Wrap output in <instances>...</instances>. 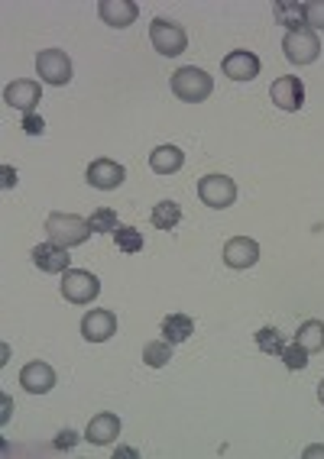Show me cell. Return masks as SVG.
<instances>
[{
    "label": "cell",
    "instance_id": "obj_1",
    "mask_svg": "<svg viewBox=\"0 0 324 459\" xmlns=\"http://www.w3.org/2000/svg\"><path fill=\"white\" fill-rule=\"evenodd\" d=\"M45 233H49V243L72 249V246H81L94 230H91V223L85 221V217H78V213H49Z\"/></svg>",
    "mask_w": 324,
    "mask_h": 459
},
{
    "label": "cell",
    "instance_id": "obj_2",
    "mask_svg": "<svg viewBox=\"0 0 324 459\" xmlns=\"http://www.w3.org/2000/svg\"><path fill=\"white\" fill-rule=\"evenodd\" d=\"M211 91H215V81L207 75L205 68H195V65H185L172 75V94L185 104H201V101L211 98Z\"/></svg>",
    "mask_w": 324,
    "mask_h": 459
},
{
    "label": "cell",
    "instance_id": "obj_3",
    "mask_svg": "<svg viewBox=\"0 0 324 459\" xmlns=\"http://www.w3.org/2000/svg\"><path fill=\"white\" fill-rule=\"evenodd\" d=\"M150 43H153V49L159 55L175 59V55H182L189 49V33H185L175 20L156 17L153 23H150Z\"/></svg>",
    "mask_w": 324,
    "mask_h": 459
},
{
    "label": "cell",
    "instance_id": "obj_4",
    "mask_svg": "<svg viewBox=\"0 0 324 459\" xmlns=\"http://www.w3.org/2000/svg\"><path fill=\"white\" fill-rule=\"evenodd\" d=\"M282 49H286V59L292 65H312L321 55V43H318L315 29H288L286 39H282Z\"/></svg>",
    "mask_w": 324,
    "mask_h": 459
},
{
    "label": "cell",
    "instance_id": "obj_5",
    "mask_svg": "<svg viewBox=\"0 0 324 459\" xmlns=\"http://www.w3.org/2000/svg\"><path fill=\"white\" fill-rule=\"evenodd\" d=\"M62 294L65 301H72V304H91V301L101 294L98 275L85 272V269H69V272L62 275Z\"/></svg>",
    "mask_w": 324,
    "mask_h": 459
},
{
    "label": "cell",
    "instance_id": "obj_6",
    "mask_svg": "<svg viewBox=\"0 0 324 459\" xmlns=\"http://www.w3.org/2000/svg\"><path fill=\"white\" fill-rule=\"evenodd\" d=\"M36 71H39V81L62 88V85L72 81V59H69L62 49H45L36 59Z\"/></svg>",
    "mask_w": 324,
    "mask_h": 459
},
{
    "label": "cell",
    "instance_id": "obj_7",
    "mask_svg": "<svg viewBox=\"0 0 324 459\" xmlns=\"http://www.w3.org/2000/svg\"><path fill=\"white\" fill-rule=\"evenodd\" d=\"M198 197L207 204V207H215V211H224V207H231V204L237 201L234 178H227V175H205L198 181Z\"/></svg>",
    "mask_w": 324,
    "mask_h": 459
},
{
    "label": "cell",
    "instance_id": "obj_8",
    "mask_svg": "<svg viewBox=\"0 0 324 459\" xmlns=\"http://www.w3.org/2000/svg\"><path fill=\"white\" fill-rule=\"evenodd\" d=\"M270 98L272 104L279 107V110H286V114H298V110L305 107V85H302L296 75H282V78L272 81Z\"/></svg>",
    "mask_w": 324,
    "mask_h": 459
},
{
    "label": "cell",
    "instance_id": "obj_9",
    "mask_svg": "<svg viewBox=\"0 0 324 459\" xmlns=\"http://www.w3.org/2000/svg\"><path fill=\"white\" fill-rule=\"evenodd\" d=\"M4 101H7L13 110L20 114H33L43 101V88H39V81H29V78H17L10 81L7 91H4Z\"/></svg>",
    "mask_w": 324,
    "mask_h": 459
},
{
    "label": "cell",
    "instance_id": "obj_10",
    "mask_svg": "<svg viewBox=\"0 0 324 459\" xmlns=\"http://www.w3.org/2000/svg\"><path fill=\"white\" fill-rule=\"evenodd\" d=\"M85 178H88V185L98 188V191H114V188L124 185L126 168L114 159H94L88 165V172H85Z\"/></svg>",
    "mask_w": 324,
    "mask_h": 459
},
{
    "label": "cell",
    "instance_id": "obj_11",
    "mask_svg": "<svg viewBox=\"0 0 324 459\" xmlns=\"http://www.w3.org/2000/svg\"><path fill=\"white\" fill-rule=\"evenodd\" d=\"M114 334H117V314L114 310H88L81 318V336L88 343H104Z\"/></svg>",
    "mask_w": 324,
    "mask_h": 459
},
{
    "label": "cell",
    "instance_id": "obj_12",
    "mask_svg": "<svg viewBox=\"0 0 324 459\" xmlns=\"http://www.w3.org/2000/svg\"><path fill=\"white\" fill-rule=\"evenodd\" d=\"M260 262V246L250 237H234L224 243V265L227 269H253Z\"/></svg>",
    "mask_w": 324,
    "mask_h": 459
},
{
    "label": "cell",
    "instance_id": "obj_13",
    "mask_svg": "<svg viewBox=\"0 0 324 459\" xmlns=\"http://www.w3.org/2000/svg\"><path fill=\"white\" fill-rule=\"evenodd\" d=\"M33 262L39 265V272L65 275V272H69V265H72V256H69V249H65V246H55V243H39V246L33 249Z\"/></svg>",
    "mask_w": 324,
    "mask_h": 459
},
{
    "label": "cell",
    "instance_id": "obj_14",
    "mask_svg": "<svg viewBox=\"0 0 324 459\" xmlns=\"http://www.w3.org/2000/svg\"><path fill=\"white\" fill-rule=\"evenodd\" d=\"M98 13H101V20H104L108 27L126 29L130 23H136V17H140V7H136L134 0H101Z\"/></svg>",
    "mask_w": 324,
    "mask_h": 459
},
{
    "label": "cell",
    "instance_id": "obj_15",
    "mask_svg": "<svg viewBox=\"0 0 324 459\" xmlns=\"http://www.w3.org/2000/svg\"><path fill=\"white\" fill-rule=\"evenodd\" d=\"M20 385L29 391V395H45V391H53L55 385V372L49 362H29L23 366L20 372Z\"/></svg>",
    "mask_w": 324,
    "mask_h": 459
},
{
    "label": "cell",
    "instance_id": "obj_16",
    "mask_svg": "<svg viewBox=\"0 0 324 459\" xmlns=\"http://www.w3.org/2000/svg\"><path fill=\"white\" fill-rule=\"evenodd\" d=\"M224 75L231 81H253L260 75V59L247 49H237L224 59Z\"/></svg>",
    "mask_w": 324,
    "mask_h": 459
},
{
    "label": "cell",
    "instance_id": "obj_17",
    "mask_svg": "<svg viewBox=\"0 0 324 459\" xmlns=\"http://www.w3.org/2000/svg\"><path fill=\"white\" fill-rule=\"evenodd\" d=\"M120 437V417L117 415H94L88 421V431H85V440H91L94 447H108L110 440Z\"/></svg>",
    "mask_w": 324,
    "mask_h": 459
},
{
    "label": "cell",
    "instance_id": "obj_18",
    "mask_svg": "<svg viewBox=\"0 0 324 459\" xmlns=\"http://www.w3.org/2000/svg\"><path fill=\"white\" fill-rule=\"evenodd\" d=\"M185 165V152L179 146H156L150 152V168H153L156 175H172V172H179Z\"/></svg>",
    "mask_w": 324,
    "mask_h": 459
},
{
    "label": "cell",
    "instance_id": "obj_19",
    "mask_svg": "<svg viewBox=\"0 0 324 459\" xmlns=\"http://www.w3.org/2000/svg\"><path fill=\"white\" fill-rule=\"evenodd\" d=\"M191 334H195V320L189 314H169V318L162 320V340H169L172 346L185 343Z\"/></svg>",
    "mask_w": 324,
    "mask_h": 459
},
{
    "label": "cell",
    "instance_id": "obj_20",
    "mask_svg": "<svg viewBox=\"0 0 324 459\" xmlns=\"http://www.w3.org/2000/svg\"><path fill=\"white\" fill-rule=\"evenodd\" d=\"M276 23L288 29H302L308 27L305 23V4H298V0H276Z\"/></svg>",
    "mask_w": 324,
    "mask_h": 459
},
{
    "label": "cell",
    "instance_id": "obj_21",
    "mask_svg": "<svg viewBox=\"0 0 324 459\" xmlns=\"http://www.w3.org/2000/svg\"><path fill=\"white\" fill-rule=\"evenodd\" d=\"M296 343H302L308 353H321L324 350V320H305L296 334Z\"/></svg>",
    "mask_w": 324,
    "mask_h": 459
},
{
    "label": "cell",
    "instance_id": "obj_22",
    "mask_svg": "<svg viewBox=\"0 0 324 459\" xmlns=\"http://www.w3.org/2000/svg\"><path fill=\"white\" fill-rule=\"evenodd\" d=\"M150 221H153V227L156 230H175L179 227V221H182V207L175 201H159L153 207V213H150Z\"/></svg>",
    "mask_w": 324,
    "mask_h": 459
},
{
    "label": "cell",
    "instance_id": "obj_23",
    "mask_svg": "<svg viewBox=\"0 0 324 459\" xmlns=\"http://www.w3.org/2000/svg\"><path fill=\"white\" fill-rule=\"evenodd\" d=\"M114 243H117L120 253L134 256V253H140V249H143V233H140L136 227H126V223H120V227L114 230Z\"/></svg>",
    "mask_w": 324,
    "mask_h": 459
},
{
    "label": "cell",
    "instance_id": "obj_24",
    "mask_svg": "<svg viewBox=\"0 0 324 459\" xmlns=\"http://www.w3.org/2000/svg\"><path fill=\"white\" fill-rule=\"evenodd\" d=\"M169 359H172L169 340H153V343L143 346V362L150 369H162V366H169Z\"/></svg>",
    "mask_w": 324,
    "mask_h": 459
},
{
    "label": "cell",
    "instance_id": "obj_25",
    "mask_svg": "<svg viewBox=\"0 0 324 459\" xmlns=\"http://www.w3.org/2000/svg\"><path fill=\"white\" fill-rule=\"evenodd\" d=\"M256 346H260L266 356H282L286 340H282V334L276 327H260L256 330Z\"/></svg>",
    "mask_w": 324,
    "mask_h": 459
},
{
    "label": "cell",
    "instance_id": "obj_26",
    "mask_svg": "<svg viewBox=\"0 0 324 459\" xmlns=\"http://www.w3.org/2000/svg\"><path fill=\"white\" fill-rule=\"evenodd\" d=\"M88 223H91V230H94V233H114V230L120 227V223H117V211H110V207H98V211H91Z\"/></svg>",
    "mask_w": 324,
    "mask_h": 459
},
{
    "label": "cell",
    "instance_id": "obj_27",
    "mask_svg": "<svg viewBox=\"0 0 324 459\" xmlns=\"http://www.w3.org/2000/svg\"><path fill=\"white\" fill-rule=\"evenodd\" d=\"M279 359L286 362V369L298 372V369H305V366H308V350L302 343H292V346H286V350H282Z\"/></svg>",
    "mask_w": 324,
    "mask_h": 459
},
{
    "label": "cell",
    "instance_id": "obj_28",
    "mask_svg": "<svg viewBox=\"0 0 324 459\" xmlns=\"http://www.w3.org/2000/svg\"><path fill=\"white\" fill-rule=\"evenodd\" d=\"M305 23H308V29H324V0L305 4Z\"/></svg>",
    "mask_w": 324,
    "mask_h": 459
},
{
    "label": "cell",
    "instance_id": "obj_29",
    "mask_svg": "<svg viewBox=\"0 0 324 459\" xmlns=\"http://www.w3.org/2000/svg\"><path fill=\"white\" fill-rule=\"evenodd\" d=\"M45 130V120L39 114H23V133H29V136H43Z\"/></svg>",
    "mask_w": 324,
    "mask_h": 459
},
{
    "label": "cell",
    "instance_id": "obj_30",
    "mask_svg": "<svg viewBox=\"0 0 324 459\" xmlns=\"http://www.w3.org/2000/svg\"><path fill=\"white\" fill-rule=\"evenodd\" d=\"M75 440H78V433H75V431H62L59 437H55V450H69V447H75Z\"/></svg>",
    "mask_w": 324,
    "mask_h": 459
},
{
    "label": "cell",
    "instance_id": "obj_31",
    "mask_svg": "<svg viewBox=\"0 0 324 459\" xmlns=\"http://www.w3.org/2000/svg\"><path fill=\"white\" fill-rule=\"evenodd\" d=\"M10 185H17V172L10 165H4V188H10Z\"/></svg>",
    "mask_w": 324,
    "mask_h": 459
},
{
    "label": "cell",
    "instance_id": "obj_32",
    "mask_svg": "<svg viewBox=\"0 0 324 459\" xmlns=\"http://www.w3.org/2000/svg\"><path fill=\"white\" fill-rule=\"evenodd\" d=\"M117 456H126V459H136V456H140V453H136V450H130V447H120V450H117Z\"/></svg>",
    "mask_w": 324,
    "mask_h": 459
},
{
    "label": "cell",
    "instance_id": "obj_33",
    "mask_svg": "<svg viewBox=\"0 0 324 459\" xmlns=\"http://www.w3.org/2000/svg\"><path fill=\"white\" fill-rule=\"evenodd\" d=\"M305 456H324V447H312V450H305Z\"/></svg>",
    "mask_w": 324,
    "mask_h": 459
},
{
    "label": "cell",
    "instance_id": "obj_34",
    "mask_svg": "<svg viewBox=\"0 0 324 459\" xmlns=\"http://www.w3.org/2000/svg\"><path fill=\"white\" fill-rule=\"evenodd\" d=\"M318 401H321V405H324V382H321V385H318Z\"/></svg>",
    "mask_w": 324,
    "mask_h": 459
}]
</instances>
